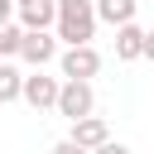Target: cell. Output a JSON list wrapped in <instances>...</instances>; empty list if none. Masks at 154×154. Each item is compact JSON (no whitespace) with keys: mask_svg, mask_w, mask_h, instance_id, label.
<instances>
[{"mask_svg":"<svg viewBox=\"0 0 154 154\" xmlns=\"http://www.w3.org/2000/svg\"><path fill=\"white\" fill-rule=\"evenodd\" d=\"M53 29L63 43H91L96 38V0H58Z\"/></svg>","mask_w":154,"mask_h":154,"instance_id":"1","label":"cell"},{"mask_svg":"<svg viewBox=\"0 0 154 154\" xmlns=\"http://www.w3.org/2000/svg\"><path fill=\"white\" fill-rule=\"evenodd\" d=\"M53 111L67 116V120L91 116V111H96V91H91V82H82V77H63V87H58V106H53Z\"/></svg>","mask_w":154,"mask_h":154,"instance_id":"2","label":"cell"},{"mask_svg":"<svg viewBox=\"0 0 154 154\" xmlns=\"http://www.w3.org/2000/svg\"><path fill=\"white\" fill-rule=\"evenodd\" d=\"M58 63H63V77H82V82H91V77L101 72V53H96L91 43H67V53H63Z\"/></svg>","mask_w":154,"mask_h":154,"instance_id":"3","label":"cell"},{"mask_svg":"<svg viewBox=\"0 0 154 154\" xmlns=\"http://www.w3.org/2000/svg\"><path fill=\"white\" fill-rule=\"evenodd\" d=\"M19 58H24V63H34V67L53 63V58H58V34H48V29H24Z\"/></svg>","mask_w":154,"mask_h":154,"instance_id":"4","label":"cell"},{"mask_svg":"<svg viewBox=\"0 0 154 154\" xmlns=\"http://www.w3.org/2000/svg\"><path fill=\"white\" fill-rule=\"evenodd\" d=\"M58 77H43V72H34V77H24V91H19V101H29L34 111H53L58 106Z\"/></svg>","mask_w":154,"mask_h":154,"instance_id":"5","label":"cell"},{"mask_svg":"<svg viewBox=\"0 0 154 154\" xmlns=\"http://www.w3.org/2000/svg\"><path fill=\"white\" fill-rule=\"evenodd\" d=\"M67 140L91 154V149H101V144L111 140V125H106L101 116H82V120H72V135H67Z\"/></svg>","mask_w":154,"mask_h":154,"instance_id":"6","label":"cell"},{"mask_svg":"<svg viewBox=\"0 0 154 154\" xmlns=\"http://www.w3.org/2000/svg\"><path fill=\"white\" fill-rule=\"evenodd\" d=\"M116 58L120 63H135V58H144V29L130 19V24H116Z\"/></svg>","mask_w":154,"mask_h":154,"instance_id":"7","label":"cell"},{"mask_svg":"<svg viewBox=\"0 0 154 154\" xmlns=\"http://www.w3.org/2000/svg\"><path fill=\"white\" fill-rule=\"evenodd\" d=\"M53 19H58V0H24L19 5L24 29H53Z\"/></svg>","mask_w":154,"mask_h":154,"instance_id":"8","label":"cell"},{"mask_svg":"<svg viewBox=\"0 0 154 154\" xmlns=\"http://www.w3.org/2000/svg\"><path fill=\"white\" fill-rule=\"evenodd\" d=\"M135 10H140V0H96V19H106V24H130Z\"/></svg>","mask_w":154,"mask_h":154,"instance_id":"9","label":"cell"},{"mask_svg":"<svg viewBox=\"0 0 154 154\" xmlns=\"http://www.w3.org/2000/svg\"><path fill=\"white\" fill-rule=\"evenodd\" d=\"M19 91H24V72L10 67V63H0V106L5 101H19Z\"/></svg>","mask_w":154,"mask_h":154,"instance_id":"10","label":"cell"},{"mask_svg":"<svg viewBox=\"0 0 154 154\" xmlns=\"http://www.w3.org/2000/svg\"><path fill=\"white\" fill-rule=\"evenodd\" d=\"M24 43V24H0V58H19Z\"/></svg>","mask_w":154,"mask_h":154,"instance_id":"11","label":"cell"},{"mask_svg":"<svg viewBox=\"0 0 154 154\" xmlns=\"http://www.w3.org/2000/svg\"><path fill=\"white\" fill-rule=\"evenodd\" d=\"M91 154H130V149H125L120 140H106V144H101V149H91Z\"/></svg>","mask_w":154,"mask_h":154,"instance_id":"12","label":"cell"},{"mask_svg":"<svg viewBox=\"0 0 154 154\" xmlns=\"http://www.w3.org/2000/svg\"><path fill=\"white\" fill-rule=\"evenodd\" d=\"M53 154H87L82 144H72V140H63V144H53Z\"/></svg>","mask_w":154,"mask_h":154,"instance_id":"13","label":"cell"},{"mask_svg":"<svg viewBox=\"0 0 154 154\" xmlns=\"http://www.w3.org/2000/svg\"><path fill=\"white\" fill-rule=\"evenodd\" d=\"M14 19V0H0V24H10Z\"/></svg>","mask_w":154,"mask_h":154,"instance_id":"14","label":"cell"},{"mask_svg":"<svg viewBox=\"0 0 154 154\" xmlns=\"http://www.w3.org/2000/svg\"><path fill=\"white\" fill-rule=\"evenodd\" d=\"M144 58L154 63V29H144Z\"/></svg>","mask_w":154,"mask_h":154,"instance_id":"15","label":"cell"},{"mask_svg":"<svg viewBox=\"0 0 154 154\" xmlns=\"http://www.w3.org/2000/svg\"><path fill=\"white\" fill-rule=\"evenodd\" d=\"M19 5H24V0H14V10H19Z\"/></svg>","mask_w":154,"mask_h":154,"instance_id":"16","label":"cell"}]
</instances>
